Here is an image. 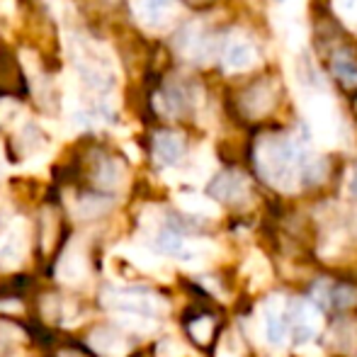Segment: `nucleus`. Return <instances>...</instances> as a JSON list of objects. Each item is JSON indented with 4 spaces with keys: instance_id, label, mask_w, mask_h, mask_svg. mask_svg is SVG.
<instances>
[{
    "instance_id": "nucleus-1",
    "label": "nucleus",
    "mask_w": 357,
    "mask_h": 357,
    "mask_svg": "<svg viewBox=\"0 0 357 357\" xmlns=\"http://www.w3.org/2000/svg\"><path fill=\"white\" fill-rule=\"evenodd\" d=\"M153 149H155V158H158L160 163L173 165V163H178V160L183 158L185 142H183V137H178V134L163 132V134H158V137H155Z\"/></svg>"
},
{
    "instance_id": "nucleus-2",
    "label": "nucleus",
    "mask_w": 357,
    "mask_h": 357,
    "mask_svg": "<svg viewBox=\"0 0 357 357\" xmlns=\"http://www.w3.org/2000/svg\"><path fill=\"white\" fill-rule=\"evenodd\" d=\"M134 10L146 24H160L173 10V0H134Z\"/></svg>"
},
{
    "instance_id": "nucleus-3",
    "label": "nucleus",
    "mask_w": 357,
    "mask_h": 357,
    "mask_svg": "<svg viewBox=\"0 0 357 357\" xmlns=\"http://www.w3.org/2000/svg\"><path fill=\"white\" fill-rule=\"evenodd\" d=\"M241 190H243V180L234 173H226V175H219V178L214 180L212 188H209V192L219 199H234Z\"/></svg>"
},
{
    "instance_id": "nucleus-4",
    "label": "nucleus",
    "mask_w": 357,
    "mask_h": 357,
    "mask_svg": "<svg viewBox=\"0 0 357 357\" xmlns=\"http://www.w3.org/2000/svg\"><path fill=\"white\" fill-rule=\"evenodd\" d=\"M333 73H335V78L343 83V88H355L357 85V61L355 59H350L348 54H343V56L335 59Z\"/></svg>"
},
{
    "instance_id": "nucleus-5",
    "label": "nucleus",
    "mask_w": 357,
    "mask_h": 357,
    "mask_svg": "<svg viewBox=\"0 0 357 357\" xmlns=\"http://www.w3.org/2000/svg\"><path fill=\"white\" fill-rule=\"evenodd\" d=\"M253 49L248 47V44H231L229 47V52H226V59H224V63L229 68H245V66H250L253 63Z\"/></svg>"
},
{
    "instance_id": "nucleus-6",
    "label": "nucleus",
    "mask_w": 357,
    "mask_h": 357,
    "mask_svg": "<svg viewBox=\"0 0 357 357\" xmlns=\"http://www.w3.org/2000/svg\"><path fill=\"white\" fill-rule=\"evenodd\" d=\"M158 248L170 255H183L185 241L180 238V234H175V231H163V234L158 236Z\"/></svg>"
}]
</instances>
